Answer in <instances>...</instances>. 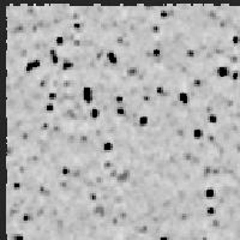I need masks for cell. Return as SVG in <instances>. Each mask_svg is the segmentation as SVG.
<instances>
[{
  "label": "cell",
  "instance_id": "6da1fadb",
  "mask_svg": "<svg viewBox=\"0 0 240 240\" xmlns=\"http://www.w3.org/2000/svg\"><path fill=\"white\" fill-rule=\"evenodd\" d=\"M81 93H82L83 102H84L87 106H93V103H94V99H95L93 87H90V85H84V87L82 88Z\"/></svg>",
  "mask_w": 240,
  "mask_h": 240
},
{
  "label": "cell",
  "instance_id": "7a4b0ae2",
  "mask_svg": "<svg viewBox=\"0 0 240 240\" xmlns=\"http://www.w3.org/2000/svg\"><path fill=\"white\" fill-rule=\"evenodd\" d=\"M90 207H91V211L95 216L97 217H106V214H107V208L105 204H91L90 203Z\"/></svg>",
  "mask_w": 240,
  "mask_h": 240
},
{
  "label": "cell",
  "instance_id": "3957f363",
  "mask_svg": "<svg viewBox=\"0 0 240 240\" xmlns=\"http://www.w3.org/2000/svg\"><path fill=\"white\" fill-rule=\"evenodd\" d=\"M131 179V171L127 168H124L119 172L118 177L115 178V181L119 184H124V183H129Z\"/></svg>",
  "mask_w": 240,
  "mask_h": 240
},
{
  "label": "cell",
  "instance_id": "277c9868",
  "mask_svg": "<svg viewBox=\"0 0 240 240\" xmlns=\"http://www.w3.org/2000/svg\"><path fill=\"white\" fill-rule=\"evenodd\" d=\"M106 59L108 60V62L112 65V66H118L119 65V55L117 54L115 51L113 49H108L107 53H106Z\"/></svg>",
  "mask_w": 240,
  "mask_h": 240
},
{
  "label": "cell",
  "instance_id": "5b68a950",
  "mask_svg": "<svg viewBox=\"0 0 240 240\" xmlns=\"http://www.w3.org/2000/svg\"><path fill=\"white\" fill-rule=\"evenodd\" d=\"M230 72H232L230 68H229L228 66H226V65L218 66V67L216 68V71H215L216 76L220 77V78H228V77H230Z\"/></svg>",
  "mask_w": 240,
  "mask_h": 240
},
{
  "label": "cell",
  "instance_id": "8992f818",
  "mask_svg": "<svg viewBox=\"0 0 240 240\" xmlns=\"http://www.w3.org/2000/svg\"><path fill=\"white\" fill-rule=\"evenodd\" d=\"M60 68H61L62 72H70V71L76 68V62L72 61V60H62Z\"/></svg>",
  "mask_w": 240,
  "mask_h": 240
},
{
  "label": "cell",
  "instance_id": "52a82bcc",
  "mask_svg": "<svg viewBox=\"0 0 240 240\" xmlns=\"http://www.w3.org/2000/svg\"><path fill=\"white\" fill-rule=\"evenodd\" d=\"M178 100H179V102L181 105H185V106L189 105L190 103V95H189V93L185 91V90L179 91L178 93Z\"/></svg>",
  "mask_w": 240,
  "mask_h": 240
},
{
  "label": "cell",
  "instance_id": "ba28073f",
  "mask_svg": "<svg viewBox=\"0 0 240 240\" xmlns=\"http://www.w3.org/2000/svg\"><path fill=\"white\" fill-rule=\"evenodd\" d=\"M101 115H102L101 108H99V107H91V108H90V111H89V117H90V119L97 120V119L101 118Z\"/></svg>",
  "mask_w": 240,
  "mask_h": 240
},
{
  "label": "cell",
  "instance_id": "9c48e42d",
  "mask_svg": "<svg viewBox=\"0 0 240 240\" xmlns=\"http://www.w3.org/2000/svg\"><path fill=\"white\" fill-rule=\"evenodd\" d=\"M204 136H205V132H204L203 129L196 127V129L192 130V137H193L195 140H201V139L204 138Z\"/></svg>",
  "mask_w": 240,
  "mask_h": 240
},
{
  "label": "cell",
  "instance_id": "30bf717a",
  "mask_svg": "<svg viewBox=\"0 0 240 240\" xmlns=\"http://www.w3.org/2000/svg\"><path fill=\"white\" fill-rule=\"evenodd\" d=\"M216 195L217 193H216V190L214 187H207L204 190V197L208 201H214L216 198Z\"/></svg>",
  "mask_w": 240,
  "mask_h": 240
},
{
  "label": "cell",
  "instance_id": "8fae6325",
  "mask_svg": "<svg viewBox=\"0 0 240 240\" xmlns=\"http://www.w3.org/2000/svg\"><path fill=\"white\" fill-rule=\"evenodd\" d=\"M126 76L130 77V78L138 77V76H139V68H138L137 66H130V67H127V70H126Z\"/></svg>",
  "mask_w": 240,
  "mask_h": 240
},
{
  "label": "cell",
  "instance_id": "7c38bea8",
  "mask_svg": "<svg viewBox=\"0 0 240 240\" xmlns=\"http://www.w3.org/2000/svg\"><path fill=\"white\" fill-rule=\"evenodd\" d=\"M149 124H150V118H149V115L143 114V115H140V117L138 118V125H139L140 127H148Z\"/></svg>",
  "mask_w": 240,
  "mask_h": 240
},
{
  "label": "cell",
  "instance_id": "4fadbf2b",
  "mask_svg": "<svg viewBox=\"0 0 240 240\" xmlns=\"http://www.w3.org/2000/svg\"><path fill=\"white\" fill-rule=\"evenodd\" d=\"M203 85H204V82H203V79H202L201 77H196V78H193L192 84H191V87H192L193 89H201Z\"/></svg>",
  "mask_w": 240,
  "mask_h": 240
},
{
  "label": "cell",
  "instance_id": "5bb4252c",
  "mask_svg": "<svg viewBox=\"0 0 240 240\" xmlns=\"http://www.w3.org/2000/svg\"><path fill=\"white\" fill-rule=\"evenodd\" d=\"M87 199H88L91 204H97L100 197H99V195H97L96 192H89V193L87 195Z\"/></svg>",
  "mask_w": 240,
  "mask_h": 240
},
{
  "label": "cell",
  "instance_id": "9a60e30c",
  "mask_svg": "<svg viewBox=\"0 0 240 240\" xmlns=\"http://www.w3.org/2000/svg\"><path fill=\"white\" fill-rule=\"evenodd\" d=\"M102 150L105 152H112L114 150V143L111 142V140H106L103 144H102Z\"/></svg>",
  "mask_w": 240,
  "mask_h": 240
},
{
  "label": "cell",
  "instance_id": "2e32d148",
  "mask_svg": "<svg viewBox=\"0 0 240 240\" xmlns=\"http://www.w3.org/2000/svg\"><path fill=\"white\" fill-rule=\"evenodd\" d=\"M216 214H217L216 207H214V205H208V207L205 208V215H207V216H209V217H215Z\"/></svg>",
  "mask_w": 240,
  "mask_h": 240
},
{
  "label": "cell",
  "instance_id": "e0dca14e",
  "mask_svg": "<svg viewBox=\"0 0 240 240\" xmlns=\"http://www.w3.org/2000/svg\"><path fill=\"white\" fill-rule=\"evenodd\" d=\"M151 55H152V58H155V59L162 58V55H163V51H162V48H160V47H154L152 51H151Z\"/></svg>",
  "mask_w": 240,
  "mask_h": 240
},
{
  "label": "cell",
  "instance_id": "ac0fdd59",
  "mask_svg": "<svg viewBox=\"0 0 240 240\" xmlns=\"http://www.w3.org/2000/svg\"><path fill=\"white\" fill-rule=\"evenodd\" d=\"M158 18L161 21H167L169 18V13H168V10L166 9V5L162 6L161 11H160V13H158Z\"/></svg>",
  "mask_w": 240,
  "mask_h": 240
},
{
  "label": "cell",
  "instance_id": "d6986e66",
  "mask_svg": "<svg viewBox=\"0 0 240 240\" xmlns=\"http://www.w3.org/2000/svg\"><path fill=\"white\" fill-rule=\"evenodd\" d=\"M161 30H162V28H161V25H160V23H158V19H157V22H156V23H154V24L151 25V28H150V31H151V34H152V35H158V34H161Z\"/></svg>",
  "mask_w": 240,
  "mask_h": 240
},
{
  "label": "cell",
  "instance_id": "ffe728a7",
  "mask_svg": "<svg viewBox=\"0 0 240 240\" xmlns=\"http://www.w3.org/2000/svg\"><path fill=\"white\" fill-rule=\"evenodd\" d=\"M60 174L62 175V177H70L71 174H72V168L71 167H68V166H61L60 167Z\"/></svg>",
  "mask_w": 240,
  "mask_h": 240
},
{
  "label": "cell",
  "instance_id": "44dd1931",
  "mask_svg": "<svg viewBox=\"0 0 240 240\" xmlns=\"http://www.w3.org/2000/svg\"><path fill=\"white\" fill-rule=\"evenodd\" d=\"M193 158V151H184L183 152V161L184 162H191Z\"/></svg>",
  "mask_w": 240,
  "mask_h": 240
},
{
  "label": "cell",
  "instance_id": "7402d4cb",
  "mask_svg": "<svg viewBox=\"0 0 240 240\" xmlns=\"http://www.w3.org/2000/svg\"><path fill=\"white\" fill-rule=\"evenodd\" d=\"M43 91H45V90H43ZM45 93H46V91H45ZM46 96H47V100H48V101H51V102H55V101L58 100V97H59L58 93H56V91H54V90H53V91H49L48 94L46 93Z\"/></svg>",
  "mask_w": 240,
  "mask_h": 240
},
{
  "label": "cell",
  "instance_id": "603a6c76",
  "mask_svg": "<svg viewBox=\"0 0 240 240\" xmlns=\"http://www.w3.org/2000/svg\"><path fill=\"white\" fill-rule=\"evenodd\" d=\"M115 113H117L118 117H125V115L127 114V109H126L125 105H123V106H117Z\"/></svg>",
  "mask_w": 240,
  "mask_h": 240
},
{
  "label": "cell",
  "instance_id": "cb8c5ba5",
  "mask_svg": "<svg viewBox=\"0 0 240 240\" xmlns=\"http://www.w3.org/2000/svg\"><path fill=\"white\" fill-rule=\"evenodd\" d=\"M208 123H209L210 125H217V123H218V115H217L216 113L209 114V115H208Z\"/></svg>",
  "mask_w": 240,
  "mask_h": 240
},
{
  "label": "cell",
  "instance_id": "d4e9b609",
  "mask_svg": "<svg viewBox=\"0 0 240 240\" xmlns=\"http://www.w3.org/2000/svg\"><path fill=\"white\" fill-rule=\"evenodd\" d=\"M211 172H213V166H210V165L204 166L203 169H202V174H203L204 178H209V177H211Z\"/></svg>",
  "mask_w": 240,
  "mask_h": 240
},
{
  "label": "cell",
  "instance_id": "484cf974",
  "mask_svg": "<svg viewBox=\"0 0 240 240\" xmlns=\"http://www.w3.org/2000/svg\"><path fill=\"white\" fill-rule=\"evenodd\" d=\"M45 111L47 113H54L55 112V105L54 102H51V101H47L45 103Z\"/></svg>",
  "mask_w": 240,
  "mask_h": 240
},
{
  "label": "cell",
  "instance_id": "4316f807",
  "mask_svg": "<svg viewBox=\"0 0 240 240\" xmlns=\"http://www.w3.org/2000/svg\"><path fill=\"white\" fill-rule=\"evenodd\" d=\"M220 227H221V220H220V217L216 215L215 217L211 218V228H214V229H218Z\"/></svg>",
  "mask_w": 240,
  "mask_h": 240
},
{
  "label": "cell",
  "instance_id": "83f0119b",
  "mask_svg": "<svg viewBox=\"0 0 240 240\" xmlns=\"http://www.w3.org/2000/svg\"><path fill=\"white\" fill-rule=\"evenodd\" d=\"M6 187H9V189H12L13 191H22V189H23V184H22V183H19V181H15L13 184H11V185H7Z\"/></svg>",
  "mask_w": 240,
  "mask_h": 240
},
{
  "label": "cell",
  "instance_id": "f1b7e54d",
  "mask_svg": "<svg viewBox=\"0 0 240 240\" xmlns=\"http://www.w3.org/2000/svg\"><path fill=\"white\" fill-rule=\"evenodd\" d=\"M7 239H10V240H25V235L22 233H15L12 235H7Z\"/></svg>",
  "mask_w": 240,
  "mask_h": 240
},
{
  "label": "cell",
  "instance_id": "f546056e",
  "mask_svg": "<svg viewBox=\"0 0 240 240\" xmlns=\"http://www.w3.org/2000/svg\"><path fill=\"white\" fill-rule=\"evenodd\" d=\"M49 58H51V62H52L53 66H59V64H60V61H61V58H60L58 54H55V55H53V56H49Z\"/></svg>",
  "mask_w": 240,
  "mask_h": 240
},
{
  "label": "cell",
  "instance_id": "4dcf8cb0",
  "mask_svg": "<svg viewBox=\"0 0 240 240\" xmlns=\"http://www.w3.org/2000/svg\"><path fill=\"white\" fill-rule=\"evenodd\" d=\"M115 103H117V106H123L124 103H125V97L121 95V94H118V95H115Z\"/></svg>",
  "mask_w": 240,
  "mask_h": 240
},
{
  "label": "cell",
  "instance_id": "1f68e13d",
  "mask_svg": "<svg viewBox=\"0 0 240 240\" xmlns=\"http://www.w3.org/2000/svg\"><path fill=\"white\" fill-rule=\"evenodd\" d=\"M165 91H166L165 85H162V84L156 85V88H155V93H156V95H163Z\"/></svg>",
  "mask_w": 240,
  "mask_h": 240
},
{
  "label": "cell",
  "instance_id": "d6a6232c",
  "mask_svg": "<svg viewBox=\"0 0 240 240\" xmlns=\"http://www.w3.org/2000/svg\"><path fill=\"white\" fill-rule=\"evenodd\" d=\"M117 216L119 217V220H120V221H126V220L129 218V214H127L126 211H124V210H121V211L117 213Z\"/></svg>",
  "mask_w": 240,
  "mask_h": 240
},
{
  "label": "cell",
  "instance_id": "836d02e7",
  "mask_svg": "<svg viewBox=\"0 0 240 240\" xmlns=\"http://www.w3.org/2000/svg\"><path fill=\"white\" fill-rule=\"evenodd\" d=\"M230 42H232L233 46H239V45H240V36L236 35V34L232 35V37H230Z\"/></svg>",
  "mask_w": 240,
  "mask_h": 240
},
{
  "label": "cell",
  "instance_id": "e575fe53",
  "mask_svg": "<svg viewBox=\"0 0 240 240\" xmlns=\"http://www.w3.org/2000/svg\"><path fill=\"white\" fill-rule=\"evenodd\" d=\"M118 174H119V171H118L117 168H112V169L108 172V175H109L111 179H115V178L118 177Z\"/></svg>",
  "mask_w": 240,
  "mask_h": 240
},
{
  "label": "cell",
  "instance_id": "d590c367",
  "mask_svg": "<svg viewBox=\"0 0 240 240\" xmlns=\"http://www.w3.org/2000/svg\"><path fill=\"white\" fill-rule=\"evenodd\" d=\"M221 174V167L216 166V167H213V172H211V175L213 177H218Z\"/></svg>",
  "mask_w": 240,
  "mask_h": 240
},
{
  "label": "cell",
  "instance_id": "8d00e7d4",
  "mask_svg": "<svg viewBox=\"0 0 240 240\" xmlns=\"http://www.w3.org/2000/svg\"><path fill=\"white\" fill-rule=\"evenodd\" d=\"M158 240H171V236L167 234H162V235L158 236Z\"/></svg>",
  "mask_w": 240,
  "mask_h": 240
},
{
  "label": "cell",
  "instance_id": "74e56055",
  "mask_svg": "<svg viewBox=\"0 0 240 240\" xmlns=\"http://www.w3.org/2000/svg\"><path fill=\"white\" fill-rule=\"evenodd\" d=\"M199 240H208V238H205V236H203V238H201Z\"/></svg>",
  "mask_w": 240,
  "mask_h": 240
},
{
  "label": "cell",
  "instance_id": "f35d334b",
  "mask_svg": "<svg viewBox=\"0 0 240 240\" xmlns=\"http://www.w3.org/2000/svg\"><path fill=\"white\" fill-rule=\"evenodd\" d=\"M238 96H239V99H240V91H239V93H238Z\"/></svg>",
  "mask_w": 240,
  "mask_h": 240
}]
</instances>
